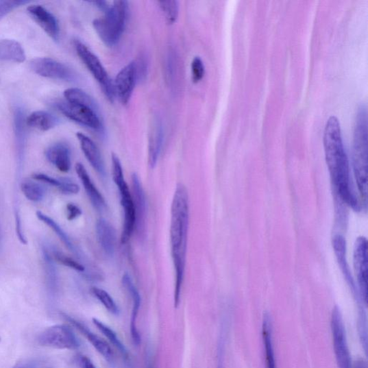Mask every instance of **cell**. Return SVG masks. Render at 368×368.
<instances>
[{"label":"cell","instance_id":"cell-16","mask_svg":"<svg viewBox=\"0 0 368 368\" xmlns=\"http://www.w3.org/2000/svg\"><path fill=\"white\" fill-rule=\"evenodd\" d=\"M98 243L103 252L109 256L114 254L116 246V232L113 225L105 219H99L96 224Z\"/></svg>","mask_w":368,"mask_h":368},{"label":"cell","instance_id":"cell-2","mask_svg":"<svg viewBox=\"0 0 368 368\" xmlns=\"http://www.w3.org/2000/svg\"><path fill=\"white\" fill-rule=\"evenodd\" d=\"M171 214L170 240L175 270L174 306L177 308L185 275L189 225V197L188 190L182 184L176 186Z\"/></svg>","mask_w":368,"mask_h":368},{"label":"cell","instance_id":"cell-7","mask_svg":"<svg viewBox=\"0 0 368 368\" xmlns=\"http://www.w3.org/2000/svg\"><path fill=\"white\" fill-rule=\"evenodd\" d=\"M331 330L336 360L339 368H352L347 335L340 309L335 306L331 317Z\"/></svg>","mask_w":368,"mask_h":368},{"label":"cell","instance_id":"cell-17","mask_svg":"<svg viewBox=\"0 0 368 368\" xmlns=\"http://www.w3.org/2000/svg\"><path fill=\"white\" fill-rule=\"evenodd\" d=\"M75 169L86 195L89 197L95 209L98 212L105 211L107 208L106 201L93 183L90 174L88 173L84 165L78 163Z\"/></svg>","mask_w":368,"mask_h":368},{"label":"cell","instance_id":"cell-6","mask_svg":"<svg viewBox=\"0 0 368 368\" xmlns=\"http://www.w3.org/2000/svg\"><path fill=\"white\" fill-rule=\"evenodd\" d=\"M75 47L81 60L99 82L106 96L110 101L113 102L116 96L114 84L112 82L108 73L106 68L103 66L99 58L82 42L78 40L75 41Z\"/></svg>","mask_w":368,"mask_h":368},{"label":"cell","instance_id":"cell-24","mask_svg":"<svg viewBox=\"0 0 368 368\" xmlns=\"http://www.w3.org/2000/svg\"><path fill=\"white\" fill-rule=\"evenodd\" d=\"M60 123V120L53 114L46 111H36L28 116L26 125L40 131H49Z\"/></svg>","mask_w":368,"mask_h":368},{"label":"cell","instance_id":"cell-14","mask_svg":"<svg viewBox=\"0 0 368 368\" xmlns=\"http://www.w3.org/2000/svg\"><path fill=\"white\" fill-rule=\"evenodd\" d=\"M122 283L125 289L129 293L132 302L130 332L132 341L137 345L140 343V335L136 323L141 304V298L136 286L127 273H125L123 275Z\"/></svg>","mask_w":368,"mask_h":368},{"label":"cell","instance_id":"cell-21","mask_svg":"<svg viewBox=\"0 0 368 368\" xmlns=\"http://www.w3.org/2000/svg\"><path fill=\"white\" fill-rule=\"evenodd\" d=\"M46 156L51 164L58 170L68 173L71 167V151L69 146L63 143H58L49 147Z\"/></svg>","mask_w":368,"mask_h":368},{"label":"cell","instance_id":"cell-10","mask_svg":"<svg viewBox=\"0 0 368 368\" xmlns=\"http://www.w3.org/2000/svg\"><path fill=\"white\" fill-rule=\"evenodd\" d=\"M57 108L64 114L67 119L80 125L95 130L102 128L98 112L90 108L73 104L67 101L57 103Z\"/></svg>","mask_w":368,"mask_h":368},{"label":"cell","instance_id":"cell-25","mask_svg":"<svg viewBox=\"0 0 368 368\" xmlns=\"http://www.w3.org/2000/svg\"><path fill=\"white\" fill-rule=\"evenodd\" d=\"M262 339L266 350V359L267 368H277L273 343V330L270 315L264 314L262 322Z\"/></svg>","mask_w":368,"mask_h":368},{"label":"cell","instance_id":"cell-1","mask_svg":"<svg viewBox=\"0 0 368 368\" xmlns=\"http://www.w3.org/2000/svg\"><path fill=\"white\" fill-rule=\"evenodd\" d=\"M323 140L327 164L338 198L353 210H359L358 200L351 185L349 160L343 140L341 123L336 116L329 117L323 130Z\"/></svg>","mask_w":368,"mask_h":368},{"label":"cell","instance_id":"cell-18","mask_svg":"<svg viewBox=\"0 0 368 368\" xmlns=\"http://www.w3.org/2000/svg\"><path fill=\"white\" fill-rule=\"evenodd\" d=\"M77 137L79 141L83 154L93 168L101 176L106 174L104 160L97 145L89 137L78 132Z\"/></svg>","mask_w":368,"mask_h":368},{"label":"cell","instance_id":"cell-37","mask_svg":"<svg viewBox=\"0 0 368 368\" xmlns=\"http://www.w3.org/2000/svg\"><path fill=\"white\" fill-rule=\"evenodd\" d=\"M205 73V67L204 63L199 57H195L193 62H191V75H193V81L195 83L200 82Z\"/></svg>","mask_w":368,"mask_h":368},{"label":"cell","instance_id":"cell-29","mask_svg":"<svg viewBox=\"0 0 368 368\" xmlns=\"http://www.w3.org/2000/svg\"><path fill=\"white\" fill-rule=\"evenodd\" d=\"M64 95L66 101L73 103V104L90 108L98 112V107L95 99L82 90L78 89V88H70L64 92Z\"/></svg>","mask_w":368,"mask_h":368},{"label":"cell","instance_id":"cell-39","mask_svg":"<svg viewBox=\"0 0 368 368\" xmlns=\"http://www.w3.org/2000/svg\"><path fill=\"white\" fill-rule=\"evenodd\" d=\"M66 210L67 219L69 221L75 220L82 214V210L75 204H68Z\"/></svg>","mask_w":368,"mask_h":368},{"label":"cell","instance_id":"cell-27","mask_svg":"<svg viewBox=\"0 0 368 368\" xmlns=\"http://www.w3.org/2000/svg\"><path fill=\"white\" fill-rule=\"evenodd\" d=\"M34 179L55 186L65 195H77L80 191V188L77 184L69 180H57L43 173L35 174Z\"/></svg>","mask_w":368,"mask_h":368},{"label":"cell","instance_id":"cell-20","mask_svg":"<svg viewBox=\"0 0 368 368\" xmlns=\"http://www.w3.org/2000/svg\"><path fill=\"white\" fill-rule=\"evenodd\" d=\"M132 199L136 213L137 231H142L145 225L146 212V197L139 176L136 173L132 175Z\"/></svg>","mask_w":368,"mask_h":368},{"label":"cell","instance_id":"cell-32","mask_svg":"<svg viewBox=\"0 0 368 368\" xmlns=\"http://www.w3.org/2000/svg\"><path fill=\"white\" fill-rule=\"evenodd\" d=\"M93 323L97 329L108 339L111 344L119 349L121 354L127 358L128 357L127 350L120 341V339L117 337L116 334L108 326H106L104 323H102L97 319L94 318Z\"/></svg>","mask_w":368,"mask_h":368},{"label":"cell","instance_id":"cell-4","mask_svg":"<svg viewBox=\"0 0 368 368\" xmlns=\"http://www.w3.org/2000/svg\"><path fill=\"white\" fill-rule=\"evenodd\" d=\"M128 3L114 1L110 3L104 12V16L93 21L95 30L103 42L108 47H113L119 42L125 31L127 16Z\"/></svg>","mask_w":368,"mask_h":368},{"label":"cell","instance_id":"cell-3","mask_svg":"<svg viewBox=\"0 0 368 368\" xmlns=\"http://www.w3.org/2000/svg\"><path fill=\"white\" fill-rule=\"evenodd\" d=\"M352 164L359 193L365 205L367 198V108L358 110L353 134Z\"/></svg>","mask_w":368,"mask_h":368},{"label":"cell","instance_id":"cell-13","mask_svg":"<svg viewBox=\"0 0 368 368\" xmlns=\"http://www.w3.org/2000/svg\"><path fill=\"white\" fill-rule=\"evenodd\" d=\"M32 19L55 41L60 39V28L56 18L46 8L35 5L27 8Z\"/></svg>","mask_w":368,"mask_h":368},{"label":"cell","instance_id":"cell-23","mask_svg":"<svg viewBox=\"0 0 368 368\" xmlns=\"http://www.w3.org/2000/svg\"><path fill=\"white\" fill-rule=\"evenodd\" d=\"M164 142V130L161 123L156 120L154 121L149 138V164L154 169L156 164Z\"/></svg>","mask_w":368,"mask_h":368},{"label":"cell","instance_id":"cell-5","mask_svg":"<svg viewBox=\"0 0 368 368\" xmlns=\"http://www.w3.org/2000/svg\"><path fill=\"white\" fill-rule=\"evenodd\" d=\"M112 169L114 182L120 191L121 205L124 212L123 227L121 234L122 244L130 240L136 228V213L134 199L123 173L121 160L115 154H112Z\"/></svg>","mask_w":368,"mask_h":368},{"label":"cell","instance_id":"cell-11","mask_svg":"<svg viewBox=\"0 0 368 368\" xmlns=\"http://www.w3.org/2000/svg\"><path fill=\"white\" fill-rule=\"evenodd\" d=\"M353 264L357 277L362 300H367V242L365 238L359 237L355 243Z\"/></svg>","mask_w":368,"mask_h":368},{"label":"cell","instance_id":"cell-35","mask_svg":"<svg viewBox=\"0 0 368 368\" xmlns=\"http://www.w3.org/2000/svg\"><path fill=\"white\" fill-rule=\"evenodd\" d=\"M52 255L55 260L64 265V266L79 272H84L85 268L82 264L73 258L66 256L57 249H53Z\"/></svg>","mask_w":368,"mask_h":368},{"label":"cell","instance_id":"cell-12","mask_svg":"<svg viewBox=\"0 0 368 368\" xmlns=\"http://www.w3.org/2000/svg\"><path fill=\"white\" fill-rule=\"evenodd\" d=\"M137 66L134 62L129 63L117 73L114 84L115 95L123 105L127 104L134 93L137 79Z\"/></svg>","mask_w":368,"mask_h":368},{"label":"cell","instance_id":"cell-26","mask_svg":"<svg viewBox=\"0 0 368 368\" xmlns=\"http://www.w3.org/2000/svg\"><path fill=\"white\" fill-rule=\"evenodd\" d=\"M333 247L336 256L339 264L343 271L345 277L352 289L353 291L356 292V285L353 282L348 265L346 260V241L341 234H336L333 238Z\"/></svg>","mask_w":368,"mask_h":368},{"label":"cell","instance_id":"cell-33","mask_svg":"<svg viewBox=\"0 0 368 368\" xmlns=\"http://www.w3.org/2000/svg\"><path fill=\"white\" fill-rule=\"evenodd\" d=\"M93 295L106 307L108 310L113 314L117 315L119 312V306H117L116 302L110 294L105 291L97 287H93L92 289Z\"/></svg>","mask_w":368,"mask_h":368},{"label":"cell","instance_id":"cell-41","mask_svg":"<svg viewBox=\"0 0 368 368\" xmlns=\"http://www.w3.org/2000/svg\"><path fill=\"white\" fill-rule=\"evenodd\" d=\"M352 368H368L367 363L363 358H358L352 363Z\"/></svg>","mask_w":368,"mask_h":368},{"label":"cell","instance_id":"cell-28","mask_svg":"<svg viewBox=\"0 0 368 368\" xmlns=\"http://www.w3.org/2000/svg\"><path fill=\"white\" fill-rule=\"evenodd\" d=\"M42 254L48 286L51 291H55L58 285V275L54 264L55 260L52 253L50 252L49 247L46 244L42 246Z\"/></svg>","mask_w":368,"mask_h":368},{"label":"cell","instance_id":"cell-15","mask_svg":"<svg viewBox=\"0 0 368 368\" xmlns=\"http://www.w3.org/2000/svg\"><path fill=\"white\" fill-rule=\"evenodd\" d=\"M13 125L14 141H16V147L17 151L18 163L19 168H21L25 157L27 135L25 112L21 106H16V108H14V110Z\"/></svg>","mask_w":368,"mask_h":368},{"label":"cell","instance_id":"cell-30","mask_svg":"<svg viewBox=\"0 0 368 368\" xmlns=\"http://www.w3.org/2000/svg\"><path fill=\"white\" fill-rule=\"evenodd\" d=\"M36 216L44 224H46L50 227V228L56 232L58 236L60 237V240L71 250V252L75 254L77 253L76 247L73 244L71 239L68 236V234L60 226V225L57 224L53 219L41 212H37Z\"/></svg>","mask_w":368,"mask_h":368},{"label":"cell","instance_id":"cell-19","mask_svg":"<svg viewBox=\"0 0 368 368\" xmlns=\"http://www.w3.org/2000/svg\"><path fill=\"white\" fill-rule=\"evenodd\" d=\"M63 316L73 327L76 328L86 336L88 341L90 342L93 346L97 349L99 354L103 356V358H105L108 361L113 360V351L106 341H103L99 336L91 332L79 321L66 315H63Z\"/></svg>","mask_w":368,"mask_h":368},{"label":"cell","instance_id":"cell-31","mask_svg":"<svg viewBox=\"0 0 368 368\" xmlns=\"http://www.w3.org/2000/svg\"><path fill=\"white\" fill-rule=\"evenodd\" d=\"M21 189L25 197L34 202L42 201L46 195L45 188L34 181H24L21 184Z\"/></svg>","mask_w":368,"mask_h":368},{"label":"cell","instance_id":"cell-43","mask_svg":"<svg viewBox=\"0 0 368 368\" xmlns=\"http://www.w3.org/2000/svg\"><path fill=\"white\" fill-rule=\"evenodd\" d=\"M0 233H1V232H0ZM0 238H1V237H0Z\"/></svg>","mask_w":368,"mask_h":368},{"label":"cell","instance_id":"cell-36","mask_svg":"<svg viewBox=\"0 0 368 368\" xmlns=\"http://www.w3.org/2000/svg\"><path fill=\"white\" fill-rule=\"evenodd\" d=\"M30 3V1H26V0H19V1H3V0H0V21H2L14 9Z\"/></svg>","mask_w":368,"mask_h":368},{"label":"cell","instance_id":"cell-42","mask_svg":"<svg viewBox=\"0 0 368 368\" xmlns=\"http://www.w3.org/2000/svg\"><path fill=\"white\" fill-rule=\"evenodd\" d=\"M18 368H32L31 365H23L21 367H19Z\"/></svg>","mask_w":368,"mask_h":368},{"label":"cell","instance_id":"cell-38","mask_svg":"<svg viewBox=\"0 0 368 368\" xmlns=\"http://www.w3.org/2000/svg\"><path fill=\"white\" fill-rule=\"evenodd\" d=\"M367 317L364 312H361L358 319V332L365 352L367 349Z\"/></svg>","mask_w":368,"mask_h":368},{"label":"cell","instance_id":"cell-22","mask_svg":"<svg viewBox=\"0 0 368 368\" xmlns=\"http://www.w3.org/2000/svg\"><path fill=\"white\" fill-rule=\"evenodd\" d=\"M26 60L25 50L21 44L14 40H0V61L23 63Z\"/></svg>","mask_w":368,"mask_h":368},{"label":"cell","instance_id":"cell-9","mask_svg":"<svg viewBox=\"0 0 368 368\" xmlns=\"http://www.w3.org/2000/svg\"><path fill=\"white\" fill-rule=\"evenodd\" d=\"M30 67L36 75L48 79L73 82L78 77L75 71L50 58H35L31 62Z\"/></svg>","mask_w":368,"mask_h":368},{"label":"cell","instance_id":"cell-34","mask_svg":"<svg viewBox=\"0 0 368 368\" xmlns=\"http://www.w3.org/2000/svg\"><path fill=\"white\" fill-rule=\"evenodd\" d=\"M158 4L169 24H173L177 21L180 13L178 1H160Z\"/></svg>","mask_w":368,"mask_h":368},{"label":"cell","instance_id":"cell-40","mask_svg":"<svg viewBox=\"0 0 368 368\" xmlns=\"http://www.w3.org/2000/svg\"><path fill=\"white\" fill-rule=\"evenodd\" d=\"M79 364L81 368H97L91 360L86 356L80 358Z\"/></svg>","mask_w":368,"mask_h":368},{"label":"cell","instance_id":"cell-8","mask_svg":"<svg viewBox=\"0 0 368 368\" xmlns=\"http://www.w3.org/2000/svg\"><path fill=\"white\" fill-rule=\"evenodd\" d=\"M39 345L58 349L75 350L79 347V343L75 333L66 326L50 327L38 337Z\"/></svg>","mask_w":368,"mask_h":368}]
</instances>
